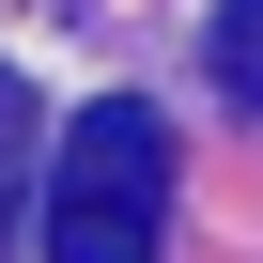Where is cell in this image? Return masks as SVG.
<instances>
[{"label":"cell","mask_w":263,"mask_h":263,"mask_svg":"<svg viewBox=\"0 0 263 263\" xmlns=\"http://www.w3.org/2000/svg\"><path fill=\"white\" fill-rule=\"evenodd\" d=\"M16 201H31V93L0 78V232H16Z\"/></svg>","instance_id":"3957f363"},{"label":"cell","mask_w":263,"mask_h":263,"mask_svg":"<svg viewBox=\"0 0 263 263\" xmlns=\"http://www.w3.org/2000/svg\"><path fill=\"white\" fill-rule=\"evenodd\" d=\"M217 93L263 124V0H217Z\"/></svg>","instance_id":"7a4b0ae2"},{"label":"cell","mask_w":263,"mask_h":263,"mask_svg":"<svg viewBox=\"0 0 263 263\" xmlns=\"http://www.w3.org/2000/svg\"><path fill=\"white\" fill-rule=\"evenodd\" d=\"M171 248V124L140 93H93L47 140V263H155Z\"/></svg>","instance_id":"6da1fadb"}]
</instances>
